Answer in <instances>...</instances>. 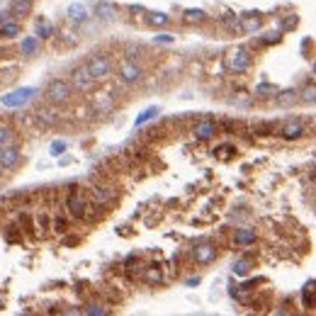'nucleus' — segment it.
<instances>
[{
    "mask_svg": "<svg viewBox=\"0 0 316 316\" xmlns=\"http://www.w3.org/2000/svg\"><path fill=\"white\" fill-rule=\"evenodd\" d=\"M224 66H226V71L234 73V76L246 73V71L253 66L251 49H248V46H234V49H229L226 56H224Z\"/></svg>",
    "mask_w": 316,
    "mask_h": 316,
    "instance_id": "1",
    "label": "nucleus"
},
{
    "mask_svg": "<svg viewBox=\"0 0 316 316\" xmlns=\"http://www.w3.org/2000/svg\"><path fill=\"white\" fill-rule=\"evenodd\" d=\"M275 134L282 139V141H299L309 134V122L302 117H287L282 124H277Z\"/></svg>",
    "mask_w": 316,
    "mask_h": 316,
    "instance_id": "2",
    "label": "nucleus"
},
{
    "mask_svg": "<svg viewBox=\"0 0 316 316\" xmlns=\"http://www.w3.org/2000/svg\"><path fill=\"white\" fill-rule=\"evenodd\" d=\"M90 207H93V199L80 187H73L66 197V209L73 219H88L90 217Z\"/></svg>",
    "mask_w": 316,
    "mask_h": 316,
    "instance_id": "3",
    "label": "nucleus"
},
{
    "mask_svg": "<svg viewBox=\"0 0 316 316\" xmlns=\"http://www.w3.org/2000/svg\"><path fill=\"white\" fill-rule=\"evenodd\" d=\"M44 95H46V102H51V105H64V102L73 98V85L66 78H51L46 83Z\"/></svg>",
    "mask_w": 316,
    "mask_h": 316,
    "instance_id": "4",
    "label": "nucleus"
},
{
    "mask_svg": "<svg viewBox=\"0 0 316 316\" xmlns=\"http://www.w3.org/2000/svg\"><path fill=\"white\" fill-rule=\"evenodd\" d=\"M85 66H88V71L95 76V80H105V78H109L114 73V59L109 54H105V51L93 54L85 61Z\"/></svg>",
    "mask_w": 316,
    "mask_h": 316,
    "instance_id": "5",
    "label": "nucleus"
},
{
    "mask_svg": "<svg viewBox=\"0 0 316 316\" xmlns=\"http://www.w3.org/2000/svg\"><path fill=\"white\" fill-rule=\"evenodd\" d=\"M71 85H73V90H78V93H90V90H95V85H98V80H95V76L88 71L85 64L76 66L73 71H71Z\"/></svg>",
    "mask_w": 316,
    "mask_h": 316,
    "instance_id": "6",
    "label": "nucleus"
},
{
    "mask_svg": "<svg viewBox=\"0 0 316 316\" xmlns=\"http://www.w3.org/2000/svg\"><path fill=\"white\" fill-rule=\"evenodd\" d=\"M190 258H192V263H197V265H209V263H214L219 258L217 243H212V241L195 243L192 251H190Z\"/></svg>",
    "mask_w": 316,
    "mask_h": 316,
    "instance_id": "7",
    "label": "nucleus"
},
{
    "mask_svg": "<svg viewBox=\"0 0 316 316\" xmlns=\"http://www.w3.org/2000/svg\"><path fill=\"white\" fill-rule=\"evenodd\" d=\"M117 78H120L124 85H134L143 78V68L141 64H136L134 59H124L120 66H117Z\"/></svg>",
    "mask_w": 316,
    "mask_h": 316,
    "instance_id": "8",
    "label": "nucleus"
},
{
    "mask_svg": "<svg viewBox=\"0 0 316 316\" xmlns=\"http://www.w3.org/2000/svg\"><path fill=\"white\" fill-rule=\"evenodd\" d=\"M34 93H37L34 88H17V90H12L8 95H3L0 102H3L5 107H22V105H27V102L34 98Z\"/></svg>",
    "mask_w": 316,
    "mask_h": 316,
    "instance_id": "9",
    "label": "nucleus"
},
{
    "mask_svg": "<svg viewBox=\"0 0 316 316\" xmlns=\"http://www.w3.org/2000/svg\"><path fill=\"white\" fill-rule=\"evenodd\" d=\"M90 199L95 205H100V207H107V205H112L117 199V190L112 185H95L90 187Z\"/></svg>",
    "mask_w": 316,
    "mask_h": 316,
    "instance_id": "10",
    "label": "nucleus"
},
{
    "mask_svg": "<svg viewBox=\"0 0 316 316\" xmlns=\"http://www.w3.org/2000/svg\"><path fill=\"white\" fill-rule=\"evenodd\" d=\"M217 131H219V124L214 120H199L192 127V136L199 139V141H209V139L217 136Z\"/></svg>",
    "mask_w": 316,
    "mask_h": 316,
    "instance_id": "11",
    "label": "nucleus"
},
{
    "mask_svg": "<svg viewBox=\"0 0 316 316\" xmlns=\"http://www.w3.org/2000/svg\"><path fill=\"white\" fill-rule=\"evenodd\" d=\"M34 122H37V127H42V129H51V127H56V124L61 122V114H59L54 107H39L34 112Z\"/></svg>",
    "mask_w": 316,
    "mask_h": 316,
    "instance_id": "12",
    "label": "nucleus"
},
{
    "mask_svg": "<svg viewBox=\"0 0 316 316\" xmlns=\"http://www.w3.org/2000/svg\"><path fill=\"white\" fill-rule=\"evenodd\" d=\"M255 241H258V231L253 229V226H239V229H234V234H231V243L241 246V248L253 246Z\"/></svg>",
    "mask_w": 316,
    "mask_h": 316,
    "instance_id": "13",
    "label": "nucleus"
},
{
    "mask_svg": "<svg viewBox=\"0 0 316 316\" xmlns=\"http://www.w3.org/2000/svg\"><path fill=\"white\" fill-rule=\"evenodd\" d=\"M239 20H241V32H246V34L261 32L263 22H265L261 12H243V15H239Z\"/></svg>",
    "mask_w": 316,
    "mask_h": 316,
    "instance_id": "14",
    "label": "nucleus"
},
{
    "mask_svg": "<svg viewBox=\"0 0 316 316\" xmlns=\"http://www.w3.org/2000/svg\"><path fill=\"white\" fill-rule=\"evenodd\" d=\"M20 30H22L20 20H15L8 12H3V17H0V39H15L20 34Z\"/></svg>",
    "mask_w": 316,
    "mask_h": 316,
    "instance_id": "15",
    "label": "nucleus"
},
{
    "mask_svg": "<svg viewBox=\"0 0 316 316\" xmlns=\"http://www.w3.org/2000/svg\"><path fill=\"white\" fill-rule=\"evenodd\" d=\"M17 163H20V149L12 146V143L0 146V165H3L5 170H12Z\"/></svg>",
    "mask_w": 316,
    "mask_h": 316,
    "instance_id": "16",
    "label": "nucleus"
},
{
    "mask_svg": "<svg viewBox=\"0 0 316 316\" xmlns=\"http://www.w3.org/2000/svg\"><path fill=\"white\" fill-rule=\"evenodd\" d=\"M275 102H277V107H292V105L299 102V93H297L295 88L277 90V93H275Z\"/></svg>",
    "mask_w": 316,
    "mask_h": 316,
    "instance_id": "17",
    "label": "nucleus"
},
{
    "mask_svg": "<svg viewBox=\"0 0 316 316\" xmlns=\"http://www.w3.org/2000/svg\"><path fill=\"white\" fill-rule=\"evenodd\" d=\"M302 304H304V309H309V311L316 309V280H309V282L302 287Z\"/></svg>",
    "mask_w": 316,
    "mask_h": 316,
    "instance_id": "18",
    "label": "nucleus"
},
{
    "mask_svg": "<svg viewBox=\"0 0 316 316\" xmlns=\"http://www.w3.org/2000/svg\"><path fill=\"white\" fill-rule=\"evenodd\" d=\"M141 277H143V282L146 284H161L165 280L163 268H161V265H149V268H143Z\"/></svg>",
    "mask_w": 316,
    "mask_h": 316,
    "instance_id": "19",
    "label": "nucleus"
},
{
    "mask_svg": "<svg viewBox=\"0 0 316 316\" xmlns=\"http://www.w3.org/2000/svg\"><path fill=\"white\" fill-rule=\"evenodd\" d=\"M297 93H299V102H304V105H316V80L314 78L306 80Z\"/></svg>",
    "mask_w": 316,
    "mask_h": 316,
    "instance_id": "20",
    "label": "nucleus"
},
{
    "mask_svg": "<svg viewBox=\"0 0 316 316\" xmlns=\"http://www.w3.org/2000/svg\"><path fill=\"white\" fill-rule=\"evenodd\" d=\"M32 12V0H12L10 5V15L15 20H22V17H27Z\"/></svg>",
    "mask_w": 316,
    "mask_h": 316,
    "instance_id": "21",
    "label": "nucleus"
},
{
    "mask_svg": "<svg viewBox=\"0 0 316 316\" xmlns=\"http://www.w3.org/2000/svg\"><path fill=\"white\" fill-rule=\"evenodd\" d=\"M66 17H68L71 22H85L90 15H88V8L83 5V3H73V5H68Z\"/></svg>",
    "mask_w": 316,
    "mask_h": 316,
    "instance_id": "22",
    "label": "nucleus"
},
{
    "mask_svg": "<svg viewBox=\"0 0 316 316\" xmlns=\"http://www.w3.org/2000/svg\"><path fill=\"white\" fill-rule=\"evenodd\" d=\"M146 24H151V27H165V24H170V15L161 10L146 12Z\"/></svg>",
    "mask_w": 316,
    "mask_h": 316,
    "instance_id": "23",
    "label": "nucleus"
},
{
    "mask_svg": "<svg viewBox=\"0 0 316 316\" xmlns=\"http://www.w3.org/2000/svg\"><path fill=\"white\" fill-rule=\"evenodd\" d=\"M39 51V37H24L20 42V54L22 56H34Z\"/></svg>",
    "mask_w": 316,
    "mask_h": 316,
    "instance_id": "24",
    "label": "nucleus"
},
{
    "mask_svg": "<svg viewBox=\"0 0 316 316\" xmlns=\"http://www.w3.org/2000/svg\"><path fill=\"white\" fill-rule=\"evenodd\" d=\"M95 17L98 20H112L114 17V5L107 3V0H100L98 5H95Z\"/></svg>",
    "mask_w": 316,
    "mask_h": 316,
    "instance_id": "25",
    "label": "nucleus"
},
{
    "mask_svg": "<svg viewBox=\"0 0 316 316\" xmlns=\"http://www.w3.org/2000/svg\"><path fill=\"white\" fill-rule=\"evenodd\" d=\"M183 20H185L187 24H199V22L207 20V12L199 10V8H187V10L183 12Z\"/></svg>",
    "mask_w": 316,
    "mask_h": 316,
    "instance_id": "26",
    "label": "nucleus"
},
{
    "mask_svg": "<svg viewBox=\"0 0 316 316\" xmlns=\"http://www.w3.org/2000/svg\"><path fill=\"white\" fill-rule=\"evenodd\" d=\"M80 314H85V316H107L109 309L105 304H100V302H90V304H85L83 309H80Z\"/></svg>",
    "mask_w": 316,
    "mask_h": 316,
    "instance_id": "27",
    "label": "nucleus"
},
{
    "mask_svg": "<svg viewBox=\"0 0 316 316\" xmlns=\"http://www.w3.org/2000/svg\"><path fill=\"white\" fill-rule=\"evenodd\" d=\"M158 112H161V109L156 107V105H153V107H146L141 112V114H139V117H136V122H134V127H136V129H139V127H143V124H146V122H151V120H156V117H158Z\"/></svg>",
    "mask_w": 316,
    "mask_h": 316,
    "instance_id": "28",
    "label": "nucleus"
},
{
    "mask_svg": "<svg viewBox=\"0 0 316 316\" xmlns=\"http://www.w3.org/2000/svg\"><path fill=\"white\" fill-rule=\"evenodd\" d=\"M112 105H114L112 95H105V93H98V95H95V112H109Z\"/></svg>",
    "mask_w": 316,
    "mask_h": 316,
    "instance_id": "29",
    "label": "nucleus"
},
{
    "mask_svg": "<svg viewBox=\"0 0 316 316\" xmlns=\"http://www.w3.org/2000/svg\"><path fill=\"white\" fill-rule=\"evenodd\" d=\"M34 34H37L39 39H49V37H54V24L46 20H39L37 27H34Z\"/></svg>",
    "mask_w": 316,
    "mask_h": 316,
    "instance_id": "30",
    "label": "nucleus"
},
{
    "mask_svg": "<svg viewBox=\"0 0 316 316\" xmlns=\"http://www.w3.org/2000/svg\"><path fill=\"white\" fill-rule=\"evenodd\" d=\"M253 268V263L248 261V258H241V261L234 263V275H239V277H243V275H248Z\"/></svg>",
    "mask_w": 316,
    "mask_h": 316,
    "instance_id": "31",
    "label": "nucleus"
},
{
    "mask_svg": "<svg viewBox=\"0 0 316 316\" xmlns=\"http://www.w3.org/2000/svg\"><path fill=\"white\" fill-rule=\"evenodd\" d=\"M15 139V129H12L10 124H5V122H0V146H5V143H10Z\"/></svg>",
    "mask_w": 316,
    "mask_h": 316,
    "instance_id": "32",
    "label": "nucleus"
},
{
    "mask_svg": "<svg viewBox=\"0 0 316 316\" xmlns=\"http://www.w3.org/2000/svg\"><path fill=\"white\" fill-rule=\"evenodd\" d=\"M282 39V32L280 30H275V32H268V34H263L261 37V44H265V46H270V44H277Z\"/></svg>",
    "mask_w": 316,
    "mask_h": 316,
    "instance_id": "33",
    "label": "nucleus"
},
{
    "mask_svg": "<svg viewBox=\"0 0 316 316\" xmlns=\"http://www.w3.org/2000/svg\"><path fill=\"white\" fill-rule=\"evenodd\" d=\"M51 229H54L56 234H66V231H68V219H66L64 214H61V217H56L54 224H51Z\"/></svg>",
    "mask_w": 316,
    "mask_h": 316,
    "instance_id": "34",
    "label": "nucleus"
},
{
    "mask_svg": "<svg viewBox=\"0 0 316 316\" xmlns=\"http://www.w3.org/2000/svg\"><path fill=\"white\" fill-rule=\"evenodd\" d=\"M255 93H258L261 98H265V95H268V98H275V93H277V90H275V85H270V83H263V85H258Z\"/></svg>",
    "mask_w": 316,
    "mask_h": 316,
    "instance_id": "35",
    "label": "nucleus"
},
{
    "mask_svg": "<svg viewBox=\"0 0 316 316\" xmlns=\"http://www.w3.org/2000/svg\"><path fill=\"white\" fill-rule=\"evenodd\" d=\"M64 151H66V141L64 139H56V141L51 143V156H61Z\"/></svg>",
    "mask_w": 316,
    "mask_h": 316,
    "instance_id": "36",
    "label": "nucleus"
},
{
    "mask_svg": "<svg viewBox=\"0 0 316 316\" xmlns=\"http://www.w3.org/2000/svg\"><path fill=\"white\" fill-rule=\"evenodd\" d=\"M156 42H161V44H170V42H173V37H170V34H158V37H156Z\"/></svg>",
    "mask_w": 316,
    "mask_h": 316,
    "instance_id": "37",
    "label": "nucleus"
},
{
    "mask_svg": "<svg viewBox=\"0 0 316 316\" xmlns=\"http://www.w3.org/2000/svg\"><path fill=\"white\" fill-rule=\"evenodd\" d=\"M311 78L316 80V61H314V66H311Z\"/></svg>",
    "mask_w": 316,
    "mask_h": 316,
    "instance_id": "38",
    "label": "nucleus"
},
{
    "mask_svg": "<svg viewBox=\"0 0 316 316\" xmlns=\"http://www.w3.org/2000/svg\"><path fill=\"white\" fill-rule=\"evenodd\" d=\"M3 173H5V168H3V165H0V175H3Z\"/></svg>",
    "mask_w": 316,
    "mask_h": 316,
    "instance_id": "39",
    "label": "nucleus"
}]
</instances>
